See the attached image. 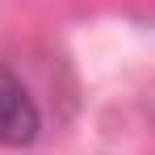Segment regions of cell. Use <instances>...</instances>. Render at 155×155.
Masks as SVG:
<instances>
[{"mask_svg":"<svg viewBox=\"0 0 155 155\" xmlns=\"http://www.w3.org/2000/svg\"><path fill=\"white\" fill-rule=\"evenodd\" d=\"M38 105L25 92V84L0 63V147H29L38 138Z\"/></svg>","mask_w":155,"mask_h":155,"instance_id":"obj_1","label":"cell"}]
</instances>
